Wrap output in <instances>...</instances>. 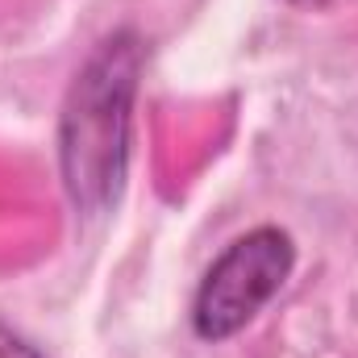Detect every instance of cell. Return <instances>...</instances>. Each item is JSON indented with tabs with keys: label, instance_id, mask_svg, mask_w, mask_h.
<instances>
[{
	"label": "cell",
	"instance_id": "obj_1",
	"mask_svg": "<svg viewBox=\"0 0 358 358\" xmlns=\"http://www.w3.org/2000/svg\"><path fill=\"white\" fill-rule=\"evenodd\" d=\"M146 67V42L138 29H113L96 42L76 71L59 113V167L71 204L100 217L121 200L129 171L134 100Z\"/></svg>",
	"mask_w": 358,
	"mask_h": 358
},
{
	"label": "cell",
	"instance_id": "obj_2",
	"mask_svg": "<svg viewBox=\"0 0 358 358\" xmlns=\"http://www.w3.org/2000/svg\"><path fill=\"white\" fill-rule=\"evenodd\" d=\"M296 267L292 234L279 225H259L234 238L213 267L204 271L192 300V329L200 342H225L242 334L287 283Z\"/></svg>",
	"mask_w": 358,
	"mask_h": 358
},
{
	"label": "cell",
	"instance_id": "obj_3",
	"mask_svg": "<svg viewBox=\"0 0 358 358\" xmlns=\"http://www.w3.org/2000/svg\"><path fill=\"white\" fill-rule=\"evenodd\" d=\"M0 358H42L29 342H21L17 334H8V329H0Z\"/></svg>",
	"mask_w": 358,
	"mask_h": 358
},
{
	"label": "cell",
	"instance_id": "obj_4",
	"mask_svg": "<svg viewBox=\"0 0 358 358\" xmlns=\"http://www.w3.org/2000/svg\"><path fill=\"white\" fill-rule=\"evenodd\" d=\"M292 4H300V8H329V4H338V0H292Z\"/></svg>",
	"mask_w": 358,
	"mask_h": 358
}]
</instances>
